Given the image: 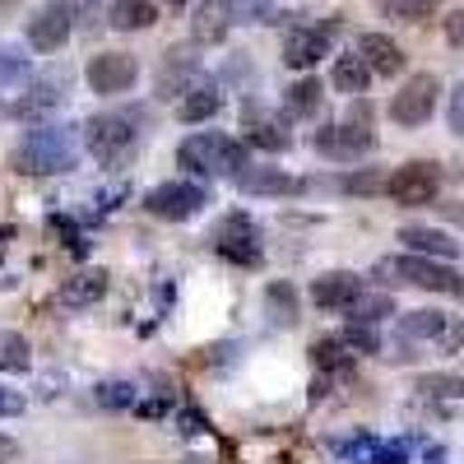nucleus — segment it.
<instances>
[{
    "mask_svg": "<svg viewBox=\"0 0 464 464\" xmlns=\"http://www.w3.org/2000/svg\"><path fill=\"white\" fill-rule=\"evenodd\" d=\"M312 362L321 372H339V367L353 362V343H348L343 334L339 339H321V343H312Z\"/></svg>",
    "mask_w": 464,
    "mask_h": 464,
    "instance_id": "obj_27",
    "label": "nucleus"
},
{
    "mask_svg": "<svg viewBox=\"0 0 464 464\" xmlns=\"http://www.w3.org/2000/svg\"><path fill=\"white\" fill-rule=\"evenodd\" d=\"M237 186L246 190V196H302V190H306V181L284 177L279 168H246L237 177Z\"/></svg>",
    "mask_w": 464,
    "mask_h": 464,
    "instance_id": "obj_17",
    "label": "nucleus"
},
{
    "mask_svg": "<svg viewBox=\"0 0 464 464\" xmlns=\"http://www.w3.org/2000/svg\"><path fill=\"white\" fill-rule=\"evenodd\" d=\"M343 339L353 343V353H376V348H381V339H376V330H372V325H353Z\"/></svg>",
    "mask_w": 464,
    "mask_h": 464,
    "instance_id": "obj_36",
    "label": "nucleus"
},
{
    "mask_svg": "<svg viewBox=\"0 0 464 464\" xmlns=\"http://www.w3.org/2000/svg\"><path fill=\"white\" fill-rule=\"evenodd\" d=\"M358 56L367 61L372 74H385V80H391V74H400L404 61H409V56L400 52V43H391L385 33H362V37H358Z\"/></svg>",
    "mask_w": 464,
    "mask_h": 464,
    "instance_id": "obj_16",
    "label": "nucleus"
},
{
    "mask_svg": "<svg viewBox=\"0 0 464 464\" xmlns=\"http://www.w3.org/2000/svg\"><path fill=\"white\" fill-rule=\"evenodd\" d=\"M358 297H362V279L348 275V269H334V275H321L312 284V302L325 306V312H348Z\"/></svg>",
    "mask_w": 464,
    "mask_h": 464,
    "instance_id": "obj_14",
    "label": "nucleus"
},
{
    "mask_svg": "<svg viewBox=\"0 0 464 464\" xmlns=\"http://www.w3.org/2000/svg\"><path fill=\"white\" fill-rule=\"evenodd\" d=\"M376 275H395L409 288H428V293H464V279L450 265L432 260V256H400V260H381Z\"/></svg>",
    "mask_w": 464,
    "mask_h": 464,
    "instance_id": "obj_4",
    "label": "nucleus"
},
{
    "mask_svg": "<svg viewBox=\"0 0 464 464\" xmlns=\"http://www.w3.org/2000/svg\"><path fill=\"white\" fill-rule=\"evenodd\" d=\"M372 149H376V135L367 130V121H339V126L316 130V153H325L334 163H353Z\"/></svg>",
    "mask_w": 464,
    "mask_h": 464,
    "instance_id": "obj_10",
    "label": "nucleus"
},
{
    "mask_svg": "<svg viewBox=\"0 0 464 464\" xmlns=\"http://www.w3.org/2000/svg\"><path fill=\"white\" fill-rule=\"evenodd\" d=\"M339 190H358V196H367V190H385V181L376 172H362V177H343Z\"/></svg>",
    "mask_w": 464,
    "mask_h": 464,
    "instance_id": "obj_37",
    "label": "nucleus"
},
{
    "mask_svg": "<svg viewBox=\"0 0 464 464\" xmlns=\"http://www.w3.org/2000/svg\"><path fill=\"white\" fill-rule=\"evenodd\" d=\"M107 24H111L116 33H140V28H153V24H159V5H153V0H111Z\"/></svg>",
    "mask_w": 464,
    "mask_h": 464,
    "instance_id": "obj_20",
    "label": "nucleus"
},
{
    "mask_svg": "<svg viewBox=\"0 0 464 464\" xmlns=\"http://www.w3.org/2000/svg\"><path fill=\"white\" fill-rule=\"evenodd\" d=\"M205 205H209V196H205L196 181H168V186H153L149 196H144V209L153 218H168V223L196 218Z\"/></svg>",
    "mask_w": 464,
    "mask_h": 464,
    "instance_id": "obj_6",
    "label": "nucleus"
},
{
    "mask_svg": "<svg viewBox=\"0 0 464 464\" xmlns=\"http://www.w3.org/2000/svg\"><path fill=\"white\" fill-rule=\"evenodd\" d=\"M74 163H80V140H74V126L65 121L33 126L14 149V168L24 177H56V172H70Z\"/></svg>",
    "mask_w": 464,
    "mask_h": 464,
    "instance_id": "obj_1",
    "label": "nucleus"
},
{
    "mask_svg": "<svg viewBox=\"0 0 464 464\" xmlns=\"http://www.w3.org/2000/svg\"><path fill=\"white\" fill-rule=\"evenodd\" d=\"M437 5H441V0H381V10L400 14V19H422V14H432Z\"/></svg>",
    "mask_w": 464,
    "mask_h": 464,
    "instance_id": "obj_34",
    "label": "nucleus"
},
{
    "mask_svg": "<svg viewBox=\"0 0 464 464\" xmlns=\"http://www.w3.org/2000/svg\"><path fill=\"white\" fill-rule=\"evenodd\" d=\"M205 80H200V61L196 56H186V52H172L168 61H163V70H159V98H186L190 89H200Z\"/></svg>",
    "mask_w": 464,
    "mask_h": 464,
    "instance_id": "obj_15",
    "label": "nucleus"
},
{
    "mask_svg": "<svg viewBox=\"0 0 464 464\" xmlns=\"http://www.w3.org/2000/svg\"><path fill=\"white\" fill-rule=\"evenodd\" d=\"M84 144H89V153H93L102 168H116V163H126L130 153H135L140 130L130 126V116L102 111V116H93V121L84 126Z\"/></svg>",
    "mask_w": 464,
    "mask_h": 464,
    "instance_id": "obj_3",
    "label": "nucleus"
},
{
    "mask_svg": "<svg viewBox=\"0 0 464 464\" xmlns=\"http://www.w3.org/2000/svg\"><path fill=\"white\" fill-rule=\"evenodd\" d=\"M232 5V19H251V24H265L269 10H275V0H227Z\"/></svg>",
    "mask_w": 464,
    "mask_h": 464,
    "instance_id": "obj_35",
    "label": "nucleus"
},
{
    "mask_svg": "<svg viewBox=\"0 0 464 464\" xmlns=\"http://www.w3.org/2000/svg\"><path fill=\"white\" fill-rule=\"evenodd\" d=\"M168 5H186V0H168Z\"/></svg>",
    "mask_w": 464,
    "mask_h": 464,
    "instance_id": "obj_43",
    "label": "nucleus"
},
{
    "mask_svg": "<svg viewBox=\"0 0 464 464\" xmlns=\"http://www.w3.org/2000/svg\"><path fill=\"white\" fill-rule=\"evenodd\" d=\"M450 130H455V135L464 140V84H459V89L450 93Z\"/></svg>",
    "mask_w": 464,
    "mask_h": 464,
    "instance_id": "obj_39",
    "label": "nucleus"
},
{
    "mask_svg": "<svg viewBox=\"0 0 464 464\" xmlns=\"http://www.w3.org/2000/svg\"><path fill=\"white\" fill-rule=\"evenodd\" d=\"M437 93H441L437 74H413V80L391 98V121H400V126H428V116L437 111Z\"/></svg>",
    "mask_w": 464,
    "mask_h": 464,
    "instance_id": "obj_8",
    "label": "nucleus"
},
{
    "mask_svg": "<svg viewBox=\"0 0 464 464\" xmlns=\"http://www.w3.org/2000/svg\"><path fill=\"white\" fill-rule=\"evenodd\" d=\"M214 246H218V256H223V260H232V265H260L256 227H251V218H242V214H227V218L218 223Z\"/></svg>",
    "mask_w": 464,
    "mask_h": 464,
    "instance_id": "obj_13",
    "label": "nucleus"
},
{
    "mask_svg": "<svg viewBox=\"0 0 464 464\" xmlns=\"http://www.w3.org/2000/svg\"><path fill=\"white\" fill-rule=\"evenodd\" d=\"M227 28H232V5H227V0H205V5L196 10V24H190L196 43H205V47L223 43Z\"/></svg>",
    "mask_w": 464,
    "mask_h": 464,
    "instance_id": "obj_18",
    "label": "nucleus"
},
{
    "mask_svg": "<svg viewBox=\"0 0 464 464\" xmlns=\"http://www.w3.org/2000/svg\"><path fill=\"white\" fill-rule=\"evenodd\" d=\"M102 293H107V275H102V269H84V275H70L61 284V302L65 306H93Z\"/></svg>",
    "mask_w": 464,
    "mask_h": 464,
    "instance_id": "obj_22",
    "label": "nucleus"
},
{
    "mask_svg": "<svg viewBox=\"0 0 464 464\" xmlns=\"http://www.w3.org/2000/svg\"><path fill=\"white\" fill-rule=\"evenodd\" d=\"M348 455L362 459V464H404V446H376L372 437L353 441V446H348Z\"/></svg>",
    "mask_w": 464,
    "mask_h": 464,
    "instance_id": "obj_28",
    "label": "nucleus"
},
{
    "mask_svg": "<svg viewBox=\"0 0 464 464\" xmlns=\"http://www.w3.org/2000/svg\"><path fill=\"white\" fill-rule=\"evenodd\" d=\"M84 74H89L93 93L116 98V93H130V89H135V80H140V61L126 56V52H98V56L89 61Z\"/></svg>",
    "mask_w": 464,
    "mask_h": 464,
    "instance_id": "obj_11",
    "label": "nucleus"
},
{
    "mask_svg": "<svg viewBox=\"0 0 464 464\" xmlns=\"http://www.w3.org/2000/svg\"><path fill=\"white\" fill-rule=\"evenodd\" d=\"M400 334L418 339V343H437L441 353H450V348L464 343V321L446 316V312H409V316H400Z\"/></svg>",
    "mask_w": 464,
    "mask_h": 464,
    "instance_id": "obj_9",
    "label": "nucleus"
},
{
    "mask_svg": "<svg viewBox=\"0 0 464 464\" xmlns=\"http://www.w3.org/2000/svg\"><path fill=\"white\" fill-rule=\"evenodd\" d=\"M446 37H450V47H464V10H455L446 19Z\"/></svg>",
    "mask_w": 464,
    "mask_h": 464,
    "instance_id": "obj_40",
    "label": "nucleus"
},
{
    "mask_svg": "<svg viewBox=\"0 0 464 464\" xmlns=\"http://www.w3.org/2000/svg\"><path fill=\"white\" fill-rule=\"evenodd\" d=\"M14 413H24V395L10 391V385H0V418H14Z\"/></svg>",
    "mask_w": 464,
    "mask_h": 464,
    "instance_id": "obj_38",
    "label": "nucleus"
},
{
    "mask_svg": "<svg viewBox=\"0 0 464 464\" xmlns=\"http://www.w3.org/2000/svg\"><path fill=\"white\" fill-rule=\"evenodd\" d=\"M14 459H19V441L0 437V464H14Z\"/></svg>",
    "mask_w": 464,
    "mask_h": 464,
    "instance_id": "obj_41",
    "label": "nucleus"
},
{
    "mask_svg": "<svg viewBox=\"0 0 464 464\" xmlns=\"http://www.w3.org/2000/svg\"><path fill=\"white\" fill-rule=\"evenodd\" d=\"M93 400L102 409H135V385L130 381H102L93 391Z\"/></svg>",
    "mask_w": 464,
    "mask_h": 464,
    "instance_id": "obj_30",
    "label": "nucleus"
},
{
    "mask_svg": "<svg viewBox=\"0 0 464 464\" xmlns=\"http://www.w3.org/2000/svg\"><path fill=\"white\" fill-rule=\"evenodd\" d=\"M265 302H269V321H279V325H293L297 321V297H293L288 284H275V288L265 293Z\"/></svg>",
    "mask_w": 464,
    "mask_h": 464,
    "instance_id": "obj_29",
    "label": "nucleus"
},
{
    "mask_svg": "<svg viewBox=\"0 0 464 464\" xmlns=\"http://www.w3.org/2000/svg\"><path fill=\"white\" fill-rule=\"evenodd\" d=\"M177 163L196 177H242L246 172V144L227 135H190L177 149Z\"/></svg>",
    "mask_w": 464,
    "mask_h": 464,
    "instance_id": "obj_2",
    "label": "nucleus"
},
{
    "mask_svg": "<svg viewBox=\"0 0 464 464\" xmlns=\"http://www.w3.org/2000/svg\"><path fill=\"white\" fill-rule=\"evenodd\" d=\"M367 84H372V70H367L362 56H339V61H334V89H339V93L353 98V93H362Z\"/></svg>",
    "mask_w": 464,
    "mask_h": 464,
    "instance_id": "obj_25",
    "label": "nucleus"
},
{
    "mask_svg": "<svg viewBox=\"0 0 464 464\" xmlns=\"http://www.w3.org/2000/svg\"><path fill=\"white\" fill-rule=\"evenodd\" d=\"M181 432H190V437H196V432H205V422H200V413H181Z\"/></svg>",
    "mask_w": 464,
    "mask_h": 464,
    "instance_id": "obj_42",
    "label": "nucleus"
},
{
    "mask_svg": "<svg viewBox=\"0 0 464 464\" xmlns=\"http://www.w3.org/2000/svg\"><path fill=\"white\" fill-rule=\"evenodd\" d=\"M441 190V168L437 163H404L400 172L385 177V196H391L395 205H432Z\"/></svg>",
    "mask_w": 464,
    "mask_h": 464,
    "instance_id": "obj_5",
    "label": "nucleus"
},
{
    "mask_svg": "<svg viewBox=\"0 0 464 464\" xmlns=\"http://www.w3.org/2000/svg\"><path fill=\"white\" fill-rule=\"evenodd\" d=\"M28 74H33L28 56H19L14 47H0V84H24Z\"/></svg>",
    "mask_w": 464,
    "mask_h": 464,
    "instance_id": "obj_33",
    "label": "nucleus"
},
{
    "mask_svg": "<svg viewBox=\"0 0 464 464\" xmlns=\"http://www.w3.org/2000/svg\"><path fill=\"white\" fill-rule=\"evenodd\" d=\"M400 242H404L413 256H432V260H455V256H459V242L446 237V232H437V227H404Z\"/></svg>",
    "mask_w": 464,
    "mask_h": 464,
    "instance_id": "obj_19",
    "label": "nucleus"
},
{
    "mask_svg": "<svg viewBox=\"0 0 464 464\" xmlns=\"http://www.w3.org/2000/svg\"><path fill=\"white\" fill-rule=\"evenodd\" d=\"M28 343L19 334H5L0 339V372H28Z\"/></svg>",
    "mask_w": 464,
    "mask_h": 464,
    "instance_id": "obj_31",
    "label": "nucleus"
},
{
    "mask_svg": "<svg viewBox=\"0 0 464 464\" xmlns=\"http://www.w3.org/2000/svg\"><path fill=\"white\" fill-rule=\"evenodd\" d=\"M334 37H339V24H306V28H293L284 37V65L288 70H316L321 56H330L334 47Z\"/></svg>",
    "mask_w": 464,
    "mask_h": 464,
    "instance_id": "obj_7",
    "label": "nucleus"
},
{
    "mask_svg": "<svg viewBox=\"0 0 464 464\" xmlns=\"http://www.w3.org/2000/svg\"><path fill=\"white\" fill-rule=\"evenodd\" d=\"M218 107H223V93L205 80L200 89H190V93L177 102V116H181V121H209V116H218Z\"/></svg>",
    "mask_w": 464,
    "mask_h": 464,
    "instance_id": "obj_23",
    "label": "nucleus"
},
{
    "mask_svg": "<svg viewBox=\"0 0 464 464\" xmlns=\"http://www.w3.org/2000/svg\"><path fill=\"white\" fill-rule=\"evenodd\" d=\"M395 312V302L391 297H358L353 306H348V316H353V321H362V325H372V321H381V316H391Z\"/></svg>",
    "mask_w": 464,
    "mask_h": 464,
    "instance_id": "obj_32",
    "label": "nucleus"
},
{
    "mask_svg": "<svg viewBox=\"0 0 464 464\" xmlns=\"http://www.w3.org/2000/svg\"><path fill=\"white\" fill-rule=\"evenodd\" d=\"M288 116H316L321 107H325V89H321V80L316 74H302V80L288 89Z\"/></svg>",
    "mask_w": 464,
    "mask_h": 464,
    "instance_id": "obj_24",
    "label": "nucleus"
},
{
    "mask_svg": "<svg viewBox=\"0 0 464 464\" xmlns=\"http://www.w3.org/2000/svg\"><path fill=\"white\" fill-rule=\"evenodd\" d=\"M61 98H65V80H43V84L28 89V98L14 102V111H19V116H37V111H52Z\"/></svg>",
    "mask_w": 464,
    "mask_h": 464,
    "instance_id": "obj_26",
    "label": "nucleus"
},
{
    "mask_svg": "<svg viewBox=\"0 0 464 464\" xmlns=\"http://www.w3.org/2000/svg\"><path fill=\"white\" fill-rule=\"evenodd\" d=\"M70 28H74L70 5L52 0V5L33 10V19H28V47H33V52H61V47L70 43Z\"/></svg>",
    "mask_w": 464,
    "mask_h": 464,
    "instance_id": "obj_12",
    "label": "nucleus"
},
{
    "mask_svg": "<svg viewBox=\"0 0 464 464\" xmlns=\"http://www.w3.org/2000/svg\"><path fill=\"white\" fill-rule=\"evenodd\" d=\"M246 140H251L256 149H288V144H293L288 126L279 121V116L260 111V107H246Z\"/></svg>",
    "mask_w": 464,
    "mask_h": 464,
    "instance_id": "obj_21",
    "label": "nucleus"
},
{
    "mask_svg": "<svg viewBox=\"0 0 464 464\" xmlns=\"http://www.w3.org/2000/svg\"><path fill=\"white\" fill-rule=\"evenodd\" d=\"M0 116H5V107H0Z\"/></svg>",
    "mask_w": 464,
    "mask_h": 464,
    "instance_id": "obj_44",
    "label": "nucleus"
}]
</instances>
